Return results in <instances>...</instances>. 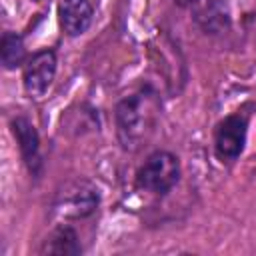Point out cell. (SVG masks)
I'll list each match as a JSON object with an SVG mask.
<instances>
[{"label": "cell", "mask_w": 256, "mask_h": 256, "mask_svg": "<svg viewBox=\"0 0 256 256\" xmlns=\"http://www.w3.org/2000/svg\"><path fill=\"white\" fill-rule=\"evenodd\" d=\"M158 114L156 92L150 88H142L126 98H122L116 106V132L124 150H136L152 132Z\"/></svg>", "instance_id": "1"}, {"label": "cell", "mask_w": 256, "mask_h": 256, "mask_svg": "<svg viewBox=\"0 0 256 256\" xmlns=\"http://www.w3.org/2000/svg\"><path fill=\"white\" fill-rule=\"evenodd\" d=\"M180 178V162L168 150L152 152L136 172V186L152 194L170 192Z\"/></svg>", "instance_id": "2"}, {"label": "cell", "mask_w": 256, "mask_h": 256, "mask_svg": "<svg viewBox=\"0 0 256 256\" xmlns=\"http://www.w3.org/2000/svg\"><path fill=\"white\" fill-rule=\"evenodd\" d=\"M248 118L242 114H230L218 122L214 130V152L220 162H234L246 144Z\"/></svg>", "instance_id": "3"}, {"label": "cell", "mask_w": 256, "mask_h": 256, "mask_svg": "<svg viewBox=\"0 0 256 256\" xmlns=\"http://www.w3.org/2000/svg\"><path fill=\"white\" fill-rule=\"evenodd\" d=\"M56 76V54L52 50L34 52L22 70V84L30 96H42Z\"/></svg>", "instance_id": "4"}, {"label": "cell", "mask_w": 256, "mask_h": 256, "mask_svg": "<svg viewBox=\"0 0 256 256\" xmlns=\"http://www.w3.org/2000/svg\"><path fill=\"white\" fill-rule=\"evenodd\" d=\"M98 206V190L88 182H74L66 192L60 194L56 210L70 218H84Z\"/></svg>", "instance_id": "5"}, {"label": "cell", "mask_w": 256, "mask_h": 256, "mask_svg": "<svg viewBox=\"0 0 256 256\" xmlns=\"http://www.w3.org/2000/svg\"><path fill=\"white\" fill-rule=\"evenodd\" d=\"M10 126H12V134L18 142V148H20L26 168L30 170V174L38 176L40 168H42V158H40V138H38L34 124L24 116H16V118H12Z\"/></svg>", "instance_id": "6"}, {"label": "cell", "mask_w": 256, "mask_h": 256, "mask_svg": "<svg viewBox=\"0 0 256 256\" xmlns=\"http://www.w3.org/2000/svg\"><path fill=\"white\" fill-rule=\"evenodd\" d=\"M92 4L88 0H62L58 6V22L64 34L80 36L92 24Z\"/></svg>", "instance_id": "7"}, {"label": "cell", "mask_w": 256, "mask_h": 256, "mask_svg": "<svg viewBox=\"0 0 256 256\" xmlns=\"http://www.w3.org/2000/svg\"><path fill=\"white\" fill-rule=\"evenodd\" d=\"M38 252L40 254H56V256H76L82 252V246H80L76 230L68 224H60L46 236V240L42 242Z\"/></svg>", "instance_id": "8"}, {"label": "cell", "mask_w": 256, "mask_h": 256, "mask_svg": "<svg viewBox=\"0 0 256 256\" xmlns=\"http://www.w3.org/2000/svg\"><path fill=\"white\" fill-rule=\"evenodd\" d=\"M196 20L210 34L226 30L230 24L226 0H200L196 4Z\"/></svg>", "instance_id": "9"}, {"label": "cell", "mask_w": 256, "mask_h": 256, "mask_svg": "<svg viewBox=\"0 0 256 256\" xmlns=\"http://www.w3.org/2000/svg\"><path fill=\"white\" fill-rule=\"evenodd\" d=\"M0 58H2V66L6 70H14L18 66H22L26 60V50H24V40L20 34L16 32H4L2 40H0Z\"/></svg>", "instance_id": "10"}, {"label": "cell", "mask_w": 256, "mask_h": 256, "mask_svg": "<svg viewBox=\"0 0 256 256\" xmlns=\"http://www.w3.org/2000/svg\"><path fill=\"white\" fill-rule=\"evenodd\" d=\"M178 6H182V8H192V6H196L200 0H174Z\"/></svg>", "instance_id": "11"}, {"label": "cell", "mask_w": 256, "mask_h": 256, "mask_svg": "<svg viewBox=\"0 0 256 256\" xmlns=\"http://www.w3.org/2000/svg\"><path fill=\"white\" fill-rule=\"evenodd\" d=\"M36 2H40V0H36Z\"/></svg>", "instance_id": "12"}]
</instances>
